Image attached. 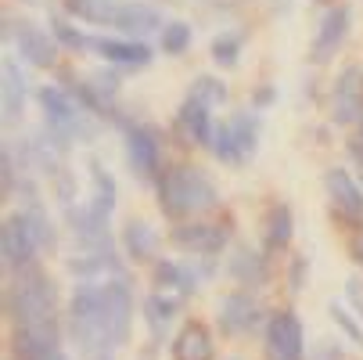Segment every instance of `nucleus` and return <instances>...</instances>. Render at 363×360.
Instances as JSON below:
<instances>
[{"label": "nucleus", "mask_w": 363, "mask_h": 360, "mask_svg": "<svg viewBox=\"0 0 363 360\" xmlns=\"http://www.w3.org/2000/svg\"><path fill=\"white\" fill-rule=\"evenodd\" d=\"M191 97L205 101L209 109H220L223 101H227V87H223L216 76H198V80H194V87H191Z\"/></svg>", "instance_id": "30"}, {"label": "nucleus", "mask_w": 363, "mask_h": 360, "mask_svg": "<svg viewBox=\"0 0 363 360\" xmlns=\"http://www.w3.org/2000/svg\"><path fill=\"white\" fill-rule=\"evenodd\" d=\"M69 328H72V342L86 360H112V353L119 349L108 328V310H105V285L83 281L72 292L69 302Z\"/></svg>", "instance_id": "1"}, {"label": "nucleus", "mask_w": 363, "mask_h": 360, "mask_svg": "<svg viewBox=\"0 0 363 360\" xmlns=\"http://www.w3.org/2000/svg\"><path fill=\"white\" fill-rule=\"evenodd\" d=\"M173 360H213V335L205 324L191 321L173 339Z\"/></svg>", "instance_id": "18"}, {"label": "nucleus", "mask_w": 363, "mask_h": 360, "mask_svg": "<svg viewBox=\"0 0 363 360\" xmlns=\"http://www.w3.org/2000/svg\"><path fill=\"white\" fill-rule=\"evenodd\" d=\"M345 33H349V8H342V4H338V8L324 11L320 29H317V36H313V62H317V65L331 62V55L342 47Z\"/></svg>", "instance_id": "17"}, {"label": "nucleus", "mask_w": 363, "mask_h": 360, "mask_svg": "<svg viewBox=\"0 0 363 360\" xmlns=\"http://www.w3.org/2000/svg\"><path fill=\"white\" fill-rule=\"evenodd\" d=\"M105 310H108V328L116 346L126 342L130 335V321H133V292L123 281V274H116L112 281H105Z\"/></svg>", "instance_id": "16"}, {"label": "nucleus", "mask_w": 363, "mask_h": 360, "mask_svg": "<svg viewBox=\"0 0 363 360\" xmlns=\"http://www.w3.org/2000/svg\"><path fill=\"white\" fill-rule=\"evenodd\" d=\"M26 217H29V224H33V231H36L40 245H55V227H50V220H47V213L40 209V205H33V209H29Z\"/></svg>", "instance_id": "34"}, {"label": "nucleus", "mask_w": 363, "mask_h": 360, "mask_svg": "<svg viewBox=\"0 0 363 360\" xmlns=\"http://www.w3.org/2000/svg\"><path fill=\"white\" fill-rule=\"evenodd\" d=\"M8 317L15 324H40L58 317V288L36 267H26L8 285Z\"/></svg>", "instance_id": "4"}, {"label": "nucleus", "mask_w": 363, "mask_h": 360, "mask_svg": "<svg viewBox=\"0 0 363 360\" xmlns=\"http://www.w3.org/2000/svg\"><path fill=\"white\" fill-rule=\"evenodd\" d=\"M90 83H94V90L105 97V101H112V97L119 94V76H116V72H94Z\"/></svg>", "instance_id": "35"}, {"label": "nucleus", "mask_w": 363, "mask_h": 360, "mask_svg": "<svg viewBox=\"0 0 363 360\" xmlns=\"http://www.w3.org/2000/svg\"><path fill=\"white\" fill-rule=\"evenodd\" d=\"M335 123L352 126L363 123V69L359 65H345L335 80V109H331Z\"/></svg>", "instance_id": "10"}, {"label": "nucleus", "mask_w": 363, "mask_h": 360, "mask_svg": "<svg viewBox=\"0 0 363 360\" xmlns=\"http://www.w3.org/2000/svg\"><path fill=\"white\" fill-rule=\"evenodd\" d=\"M302 271H306V260H302V256H295L291 274H288V278H291V292H295V295H298V292H302V285H306V281H302Z\"/></svg>", "instance_id": "36"}, {"label": "nucleus", "mask_w": 363, "mask_h": 360, "mask_svg": "<svg viewBox=\"0 0 363 360\" xmlns=\"http://www.w3.org/2000/svg\"><path fill=\"white\" fill-rule=\"evenodd\" d=\"M62 8L79 22L119 29L137 40L147 33H162V11L144 0H62Z\"/></svg>", "instance_id": "2"}, {"label": "nucleus", "mask_w": 363, "mask_h": 360, "mask_svg": "<svg viewBox=\"0 0 363 360\" xmlns=\"http://www.w3.org/2000/svg\"><path fill=\"white\" fill-rule=\"evenodd\" d=\"M209 148H213V156H216L220 163H227V166H241V163H245V156H241V148H238V137H234L230 123H216Z\"/></svg>", "instance_id": "27"}, {"label": "nucleus", "mask_w": 363, "mask_h": 360, "mask_svg": "<svg viewBox=\"0 0 363 360\" xmlns=\"http://www.w3.org/2000/svg\"><path fill=\"white\" fill-rule=\"evenodd\" d=\"M123 252L130 256L133 263L151 260V256L159 252V234H155V227L147 220H130L123 227Z\"/></svg>", "instance_id": "20"}, {"label": "nucleus", "mask_w": 363, "mask_h": 360, "mask_svg": "<svg viewBox=\"0 0 363 360\" xmlns=\"http://www.w3.org/2000/svg\"><path fill=\"white\" fill-rule=\"evenodd\" d=\"M230 278L241 281V285H263L267 281V260H263V252L238 249L230 256Z\"/></svg>", "instance_id": "21"}, {"label": "nucleus", "mask_w": 363, "mask_h": 360, "mask_svg": "<svg viewBox=\"0 0 363 360\" xmlns=\"http://www.w3.org/2000/svg\"><path fill=\"white\" fill-rule=\"evenodd\" d=\"M328 314H331V321H335V324H338V328L345 332V339H349V342L363 346V328L356 324V317H352V314L345 310L342 302H335V299H331V306H328Z\"/></svg>", "instance_id": "31"}, {"label": "nucleus", "mask_w": 363, "mask_h": 360, "mask_svg": "<svg viewBox=\"0 0 363 360\" xmlns=\"http://www.w3.org/2000/svg\"><path fill=\"white\" fill-rule=\"evenodd\" d=\"M349 252H352V260H356V267H363V234H356V238H352Z\"/></svg>", "instance_id": "40"}, {"label": "nucleus", "mask_w": 363, "mask_h": 360, "mask_svg": "<svg viewBox=\"0 0 363 360\" xmlns=\"http://www.w3.org/2000/svg\"><path fill=\"white\" fill-rule=\"evenodd\" d=\"M0 249H4V263L11 271H26V267L36 263L40 238H36V231H33V224H29L26 213L4 220V231H0Z\"/></svg>", "instance_id": "7"}, {"label": "nucleus", "mask_w": 363, "mask_h": 360, "mask_svg": "<svg viewBox=\"0 0 363 360\" xmlns=\"http://www.w3.org/2000/svg\"><path fill=\"white\" fill-rule=\"evenodd\" d=\"M238 58H241V36L238 33H220L213 40V62L220 69H234Z\"/></svg>", "instance_id": "28"}, {"label": "nucleus", "mask_w": 363, "mask_h": 360, "mask_svg": "<svg viewBox=\"0 0 363 360\" xmlns=\"http://www.w3.org/2000/svg\"><path fill=\"white\" fill-rule=\"evenodd\" d=\"M11 349L18 353V360H33V356L62 349L58 317L55 321H40V324H18L15 328V339H11Z\"/></svg>", "instance_id": "14"}, {"label": "nucleus", "mask_w": 363, "mask_h": 360, "mask_svg": "<svg viewBox=\"0 0 363 360\" xmlns=\"http://www.w3.org/2000/svg\"><path fill=\"white\" fill-rule=\"evenodd\" d=\"M306 332L291 310H277L267 321V360H302Z\"/></svg>", "instance_id": "9"}, {"label": "nucleus", "mask_w": 363, "mask_h": 360, "mask_svg": "<svg viewBox=\"0 0 363 360\" xmlns=\"http://www.w3.org/2000/svg\"><path fill=\"white\" fill-rule=\"evenodd\" d=\"M86 47L94 55H101L112 65H126V69H144L151 62L155 50L144 43V40H112V36H90Z\"/></svg>", "instance_id": "15"}, {"label": "nucleus", "mask_w": 363, "mask_h": 360, "mask_svg": "<svg viewBox=\"0 0 363 360\" xmlns=\"http://www.w3.org/2000/svg\"><path fill=\"white\" fill-rule=\"evenodd\" d=\"M331 209L345 220V224H359L363 220V187L349 177V170H328L324 177Z\"/></svg>", "instance_id": "13"}, {"label": "nucleus", "mask_w": 363, "mask_h": 360, "mask_svg": "<svg viewBox=\"0 0 363 360\" xmlns=\"http://www.w3.org/2000/svg\"><path fill=\"white\" fill-rule=\"evenodd\" d=\"M33 360H69L62 349H55V353H43V356H33Z\"/></svg>", "instance_id": "42"}, {"label": "nucleus", "mask_w": 363, "mask_h": 360, "mask_svg": "<svg viewBox=\"0 0 363 360\" xmlns=\"http://www.w3.org/2000/svg\"><path fill=\"white\" fill-rule=\"evenodd\" d=\"M216 324L227 339H241L259 324V306L248 292H230L220 299V310H216Z\"/></svg>", "instance_id": "11"}, {"label": "nucleus", "mask_w": 363, "mask_h": 360, "mask_svg": "<svg viewBox=\"0 0 363 360\" xmlns=\"http://www.w3.org/2000/svg\"><path fill=\"white\" fill-rule=\"evenodd\" d=\"M320 360H342L338 346H324V349H320Z\"/></svg>", "instance_id": "41"}, {"label": "nucleus", "mask_w": 363, "mask_h": 360, "mask_svg": "<svg viewBox=\"0 0 363 360\" xmlns=\"http://www.w3.org/2000/svg\"><path fill=\"white\" fill-rule=\"evenodd\" d=\"M126 163L137 180H159L162 173V148L147 126H126Z\"/></svg>", "instance_id": "8"}, {"label": "nucleus", "mask_w": 363, "mask_h": 360, "mask_svg": "<svg viewBox=\"0 0 363 360\" xmlns=\"http://www.w3.org/2000/svg\"><path fill=\"white\" fill-rule=\"evenodd\" d=\"M227 238H230V231L220 227V224H187V220H180V224L173 227V241H177L184 252H191V256H209V260L223 252Z\"/></svg>", "instance_id": "12"}, {"label": "nucleus", "mask_w": 363, "mask_h": 360, "mask_svg": "<svg viewBox=\"0 0 363 360\" xmlns=\"http://www.w3.org/2000/svg\"><path fill=\"white\" fill-rule=\"evenodd\" d=\"M274 97H277V90H274V87H263V90H255V109H267Z\"/></svg>", "instance_id": "38"}, {"label": "nucleus", "mask_w": 363, "mask_h": 360, "mask_svg": "<svg viewBox=\"0 0 363 360\" xmlns=\"http://www.w3.org/2000/svg\"><path fill=\"white\" fill-rule=\"evenodd\" d=\"M40 105H43V126L50 141H55V148H69L72 141H94V126L83 119L79 105L62 87H43Z\"/></svg>", "instance_id": "5"}, {"label": "nucleus", "mask_w": 363, "mask_h": 360, "mask_svg": "<svg viewBox=\"0 0 363 360\" xmlns=\"http://www.w3.org/2000/svg\"><path fill=\"white\" fill-rule=\"evenodd\" d=\"M230 130H234V137H238V148H241V156L245 159H252L255 156V148H259V116L255 112H238L234 119H230Z\"/></svg>", "instance_id": "26"}, {"label": "nucleus", "mask_w": 363, "mask_h": 360, "mask_svg": "<svg viewBox=\"0 0 363 360\" xmlns=\"http://www.w3.org/2000/svg\"><path fill=\"white\" fill-rule=\"evenodd\" d=\"M213 109L205 105V101H198V97H191L187 94V101L180 105V112H177V119H180V126L187 130V137L194 141V144H209L213 141V130H216V123H213V116H209Z\"/></svg>", "instance_id": "19"}, {"label": "nucleus", "mask_w": 363, "mask_h": 360, "mask_svg": "<svg viewBox=\"0 0 363 360\" xmlns=\"http://www.w3.org/2000/svg\"><path fill=\"white\" fill-rule=\"evenodd\" d=\"M26 109V76L18 72V65L8 58L4 62V119H18Z\"/></svg>", "instance_id": "24"}, {"label": "nucleus", "mask_w": 363, "mask_h": 360, "mask_svg": "<svg viewBox=\"0 0 363 360\" xmlns=\"http://www.w3.org/2000/svg\"><path fill=\"white\" fill-rule=\"evenodd\" d=\"M50 33L58 36V43H65V47H72V50H83L86 40H90V36H83L79 29H72L65 18H50Z\"/></svg>", "instance_id": "33"}, {"label": "nucleus", "mask_w": 363, "mask_h": 360, "mask_svg": "<svg viewBox=\"0 0 363 360\" xmlns=\"http://www.w3.org/2000/svg\"><path fill=\"white\" fill-rule=\"evenodd\" d=\"M159 43H162L166 55H184L191 47V26L187 22H166L162 33H159Z\"/></svg>", "instance_id": "29"}, {"label": "nucleus", "mask_w": 363, "mask_h": 360, "mask_svg": "<svg viewBox=\"0 0 363 360\" xmlns=\"http://www.w3.org/2000/svg\"><path fill=\"white\" fill-rule=\"evenodd\" d=\"M173 317H177V299H169L162 292H155V295L144 299V321H147V328H151L155 339H162L169 332Z\"/></svg>", "instance_id": "22"}, {"label": "nucleus", "mask_w": 363, "mask_h": 360, "mask_svg": "<svg viewBox=\"0 0 363 360\" xmlns=\"http://www.w3.org/2000/svg\"><path fill=\"white\" fill-rule=\"evenodd\" d=\"M86 173H90V184H94V202H97L105 213H112V209H116V195H119V191H116V177L101 166L97 159L86 163Z\"/></svg>", "instance_id": "25"}, {"label": "nucleus", "mask_w": 363, "mask_h": 360, "mask_svg": "<svg viewBox=\"0 0 363 360\" xmlns=\"http://www.w3.org/2000/svg\"><path fill=\"white\" fill-rule=\"evenodd\" d=\"M345 292H349V299H352V302L359 306V310H356V314L363 317V288H359V281H349V285H345Z\"/></svg>", "instance_id": "37"}, {"label": "nucleus", "mask_w": 363, "mask_h": 360, "mask_svg": "<svg viewBox=\"0 0 363 360\" xmlns=\"http://www.w3.org/2000/svg\"><path fill=\"white\" fill-rule=\"evenodd\" d=\"M155 191H159V209L169 217V220H191L205 209H213L220 202L213 180L205 177L198 166H173L166 173H159L155 180Z\"/></svg>", "instance_id": "3"}, {"label": "nucleus", "mask_w": 363, "mask_h": 360, "mask_svg": "<svg viewBox=\"0 0 363 360\" xmlns=\"http://www.w3.org/2000/svg\"><path fill=\"white\" fill-rule=\"evenodd\" d=\"M4 33H8V40L18 43V55H22L29 65H36V69H55V62H58V36H55V33H47V29L26 22V18H18V22L8 18Z\"/></svg>", "instance_id": "6"}, {"label": "nucleus", "mask_w": 363, "mask_h": 360, "mask_svg": "<svg viewBox=\"0 0 363 360\" xmlns=\"http://www.w3.org/2000/svg\"><path fill=\"white\" fill-rule=\"evenodd\" d=\"M291 234H295V220H291V209L284 202H277L274 209L267 213V249L270 252H281L291 245Z\"/></svg>", "instance_id": "23"}, {"label": "nucleus", "mask_w": 363, "mask_h": 360, "mask_svg": "<svg viewBox=\"0 0 363 360\" xmlns=\"http://www.w3.org/2000/svg\"><path fill=\"white\" fill-rule=\"evenodd\" d=\"M155 281H159V288H184V263L173 260L155 263Z\"/></svg>", "instance_id": "32"}, {"label": "nucleus", "mask_w": 363, "mask_h": 360, "mask_svg": "<svg viewBox=\"0 0 363 360\" xmlns=\"http://www.w3.org/2000/svg\"><path fill=\"white\" fill-rule=\"evenodd\" d=\"M349 156H352V159H356V163H359V166H363V133H359V137H352V141H349Z\"/></svg>", "instance_id": "39"}]
</instances>
